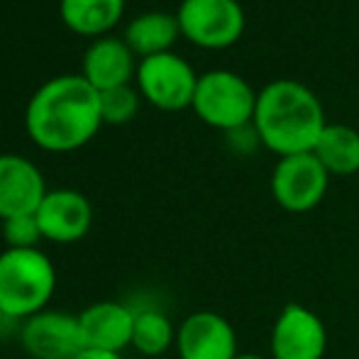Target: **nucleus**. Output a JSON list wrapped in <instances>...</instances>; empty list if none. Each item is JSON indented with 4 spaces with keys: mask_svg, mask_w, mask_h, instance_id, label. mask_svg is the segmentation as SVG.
I'll return each instance as SVG.
<instances>
[{
    "mask_svg": "<svg viewBox=\"0 0 359 359\" xmlns=\"http://www.w3.org/2000/svg\"><path fill=\"white\" fill-rule=\"evenodd\" d=\"M327 330L323 318L301 303H286L271 327V359H323Z\"/></svg>",
    "mask_w": 359,
    "mask_h": 359,
    "instance_id": "obj_8",
    "label": "nucleus"
},
{
    "mask_svg": "<svg viewBox=\"0 0 359 359\" xmlns=\"http://www.w3.org/2000/svg\"><path fill=\"white\" fill-rule=\"evenodd\" d=\"M59 13L72 32L95 37V34H105L120 22L125 13V0H62Z\"/></svg>",
    "mask_w": 359,
    "mask_h": 359,
    "instance_id": "obj_16",
    "label": "nucleus"
},
{
    "mask_svg": "<svg viewBox=\"0 0 359 359\" xmlns=\"http://www.w3.org/2000/svg\"><path fill=\"white\" fill-rule=\"evenodd\" d=\"M3 240L8 245V250H37L39 242L44 240L37 215L29 213L3 220Z\"/></svg>",
    "mask_w": 359,
    "mask_h": 359,
    "instance_id": "obj_20",
    "label": "nucleus"
},
{
    "mask_svg": "<svg viewBox=\"0 0 359 359\" xmlns=\"http://www.w3.org/2000/svg\"><path fill=\"white\" fill-rule=\"evenodd\" d=\"M330 174L313 151L281 156L271 171V196L286 213H311L323 203Z\"/></svg>",
    "mask_w": 359,
    "mask_h": 359,
    "instance_id": "obj_6",
    "label": "nucleus"
},
{
    "mask_svg": "<svg viewBox=\"0 0 359 359\" xmlns=\"http://www.w3.org/2000/svg\"><path fill=\"white\" fill-rule=\"evenodd\" d=\"M179 359H235L237 332L225 316L215 311H196L181 320L176 330Z\"/></svg>",
    "mask_w": 359,
    "mask_h": 359,
    "instance_id": "obj_10",
    "label": "nucleus"
},
{
    "mask_svg": "<svg viewBox=\"0 0 359 359\" xmlns=\"http://www.w3.org/2000/svg\"><path fill=\"white\" fill-rule=\"evenodd\" d=\"M81 76L93 86L95 90L118 88L128 86L137 76L133 49L125 44V39L100 37L86 49L83 64H81Z\"/></svg>",
    "mask_w": 359,
    "mask_h": 359,
    "instance_id": "obj_14",
    "label": "nucleus"
},
{
    "mask_svg": "<svg viewBox=\"0 0 359 359\" xmlns=\"http://www.w3.org/2000/svg\"><path fill=\"white\" fill-rule=\"evenodd\" d=\"M176 20L181 34L203 49H225L245 32V10L237 0H181Z\"/></svg>",
    "mask_w": 359,
    "mask_h": 359,
    "instance_id": "obj_5",
    "label": "nucleus"
},
{
    "mask_svg": "<svg viewBox=\"0 0 359 359\" xmlns=\"http://www.w3.org/2000/svg\"><path fill=\"white\" fill-rule=\"evenodd\" d=\"M34 215L42 227L44 240L54 245L81 242L93 227V205L81 191L74 189L47 191Z\"/></svg>",
    "mask_w": 359,
    "mask_h": 359,
    "instance_id": "obj_11",
    "label": "nucleus"
},
{
    "mask_svg": "<svg viewBox=\"0 0 359 359\" xmlns=\"http://www.w3.org/2000/svg\"><path fill=\"white\" fill-rule=\"evenodd\" d=\"M235 359H266V357H259V355H255V352H240Z\"/></svg>",
    "mask_w": 359,
    "mask_h": 359,
    "instance_id": "obj_23",
    "label": "nucleus"
},
{
    "mask_svg": "<svg viewBox=\"0 0 359 359\" xmlns=\"http://www.w3.org/2000/svg\"><path fill=\"white\" fill-rule=\"evenodd\" d=\"M181 27L176 15L164 10H149L142 13L125 29V44L133 49L135 57H156V54L171 52L174 42L179 39Z\"/></svg>",
    "mask_w": 359,
    "mask_h": 359,
    "instance_id": "obj_15",
    "label": "nucleus"
},
{
    "mask_svg": "<svg viewBox=\"0 0 359 359\" xmlns=\"http://www.w3.org/2000/svg\"><path fill=\"white\" fill-rule=\"evenodd\" d=\"M225 137H227V147H230L232 151H237V154H252V151L262 144L255 123H247V125H242V128L230 130V133H225Z\"/></svg>",
    "mask_w": 359,
    "mask_h": 359,
    "instance_id": "obj_21",
    "label": "nucleus"
},
{
    "mask_svg": "<svg viewBox=\"0 0 359 359\" xmlns=\"http://www.w3.org/2000/svg\"><path fill=\"white\" fill-rule=\"evenodd\" d=\"M20 345L32 359H74L86 350L79 316L49 308L22 320Z\"/></svg>",
    "mask_w": 359,
    "mask_h": 359,
    "instance_id": "obj_9",
    "label": "nucleus"
},
{
    "mask_svg": "<svg viewBox=\"0 0 359 359\" xmlns=\"http://www.w3.org/2000/svg\"><path fill=\"white\" fill-rule=\"evenodd\" d=\"M137 110L140 90H135L130 83L100 90V118H103V125H125L137 115Z\"/></svg>",
    "mask_w": 359,
    "mask_h": 359,
    "instance_id": "obj_19",
    "label": "nucleus"
},
{
    "mask_svg": "<svg viewBox=\"0 0 359 359\" xmlns=\"http://www.w3.org/2000/svg\"><path fill=\"white\" fill-rule=\"evenodd\" d=\"M252 123L262 144L281 159L316 149L327 120L320 98L308 86L279 79L259 90Z\"/></svg>",
    "mask_w": 359,
    "mask_h": 359,
    "instance_id": "obj_2",
    "label": "nucleus"
},
{
    "mask_svg": "<svg viewBox=\"0 0 359 359\" xmlns=\"http://www.w3.org/2000/svg\"><path fill=\"white\" fill-rule=\"evenodd\" d=\"M257 90L240 74L215 69L198 76L194 95V113L210 128L230 133L252 123L257 108Z\"/></svg>",
    "mask_w": 359,
    "mask_h": 359,
    "instance_id": "obj_4",
    "label": "nucleus"
},
{
    "mask_svg": "<svg viewBox=\"0 0 359 359\" xmlns=\"http://www.w3.org/2000/svg\"><path fill=\"white\" fill-rule=\"evenodd\" d=\"M137 90L154 108L176 113L194 105L198 74L179 54H156L147 57L137 67Z\"/></svg>",
    "mask_w": 359,
    "mask_h": 359,
    "instance_id": "obj_7",
    "label": "nucleus"
},
{
    "mask_svg": "<svg viewBox=\"0 0 359 359\" xmlns=\"http://www.w3.org/2000/svg\"><path fill=\"white\" fill-rule=\"evenodd\" d=\"M74 359H123V355H118V352L90 350V347H86V350H81Z\"/></svg>",
    "mask_w": 359,
    "mask_h": 359,
    "instance_id": "obj_22",
    "label": "nucleus"
},
{
    "mask_svg": "<svg viewBox=\"0 0 359 359\" xmlns=\"http://www.w3.org/2000/svg\"><path fill=\"white\" fill-rule=\"evenodd\" d=\"M57 288V269L42 250L0 252V318L27 320L44 311Z\"/></svg>",
    "mask_w": 359,
    "mask_h": 359,
    "instance_id": "obj_3",
    "label": "nucleus"
},
{
    "mask_svg": "<svg viewBox=\"0 0 359 359\" xmlns=\"http://www.w3.org/2000/svg\"><path fill=\"white\" fill-rule=\"evenodd\" d=\"M47 184L37 166L18 154H0V220L37 213Z\"/></svg>",
    "mask_w": 359,
    "mask_h": 359,
    "instance_id": "obj_13",
    "label": "nucleus"
},
{
    "mask_svg": "<svg viewBox=\"0 0 359 359\" xmlns=\"http://www.w3.org/2000/svg\"><path fill=\"white\" fill-rule=\"evenodd\" d=\"M313 154L330 176H352L359 171V133L350 125H325Z\"/></svg>",
    "mask_w": 359,
    "mask_h": 359,
    "instance_id": "obj_17",
    "label": "nucleus"
},
{
    "mask_svg": "<svg viewBox=\"0 0 359 359\" xmlns=\"http://www.w3.org/2000/svg\"><path fill=\"white\" fill-rule=\"evenodd\" d=\"M100 93L81 74H67L47 81L34 90L25 110L29 140L47 151H74L98 135Z\"/></svg>",
    "mask_w": 359,
    "mask_h": 359,
    "instance_id": "obj_1",
    "label": "nucleus"
},
{
    "mask_svg": "<svg viewBox=\"0 0 359 359\" xmlns=\"http://www.w3.org/2000/svg\"><path fill=\"white\" fill-rule=\"evenodd\" d=\"M176 330L171 318L156 308H142L135 316L133 330V350L142 357H161L176 347Z\"/></svg>",
    "mask_w": 359,
    "mask_h": 359,
    "instance_id": "obj_18",
    "label": "nucleus"
},
{
    "mask_svg": "<svg viewBox=\"0 0 359 359\" xmlns=\"http://www.w3.org/2000/svg\"><path fill=\"white\" fill-rule=\"evenodd\" d=\"M135 311L133 306L120 301H98L79 313L81 335L83 345L90 350H105L123 355L125 347H133L135 330Z\"/></svg>",
    "mask_w": 359,
    "mask_h": 359,
    "instance_id": "obj_12",
    "label": "nucleus"
}]
</instances>
